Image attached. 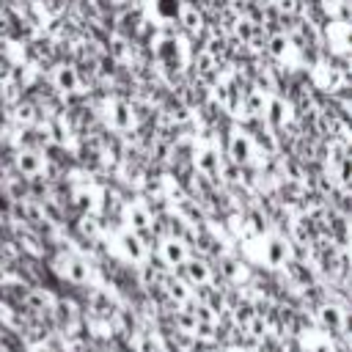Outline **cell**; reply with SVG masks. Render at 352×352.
Wrapping results in <instances>:
<instances>
[{
  "label": "cell",
  "mask_w": 352,
  "mask_h": 352,
  "mask_svg": "<svg viewBox=\"0 0 352 352\" xmlns=\"http://www.w3.org/2000/svg\"><path fill=\"white\" fill-rule=\"evenodd\" d=\"M162 258L170 264H184L187 261V248L182 239H162Z\"/></svg>",
  "instance_id": "cell-9"
},
{
  "label": "cell",
  "mask_w": 352,
  "mask_h": 352,
  "mask_svg": "<svg viewBox=\"0 0 352 352\" xmlns=\"http://www.w3.org/2000/svg\"><path fill=\"white\" fill-rule=\"evenodd\" d=\"M256 140L253 135H248L245 129H231L228 132V143H226V154L231 162L236 165H250L256 160Z\"/></svg>",
  "instance_id": "cell-1"
},
{
  "label": "cell",
  "mask_w": 352,
  "mask_h": 352,
  "mask_svg": "<svg viewBox=\"0 0 352 352\" xmlns=\"http://www.w3.org/2000/svg\"><path fill=\"white\" fill-rule=\"evenodd\" d=\"M195 165H198V170H204V173H217L220 170V154H217V148H212V146H201L198 151H195Z\"/></svg>",
  "instance_id": "cell-7"
},
{
  "label": "cell",
  "mask_w": 352,
  "mask_h": 352,
  "mask_svg": "<svg viewBox=\"0 0 352 352\" xmlns=\"http://www.w3.org/2000/svg\"><path fill=\"white\" fill-rule=\"evenodd\" d=\"M50 77H52V85L63 94H77L80 91V72L72 63H58Z\"/></svg>",
  "instance_id": "cell-4"
},
{
  "label": "cell",
  "mask_w": 352,
  "mask_h": 352,
  "mask_svg": "<svg viewBox=\"0 0 352 352\" xmlns=\"http://www.w3.org/2000/svg\"><path fill=\"white\" fill-rule=\"evenodd\" d=\"M124 214H126V223L132 226V231H146L148 226H151V214H148V209L143 206V204H126V209H124Z\"/></svg>",
  "instance_id": "cell-6"
},
{
  "label": "cell",
  "mask_w": 352,
  "mask_h": 352,
  "mask_svg": "<svg viewBox=\"0 0 352 352\" xmlns=\"http://www.w3.org/2000/svg\"><path fill=\"white\" fill-rule=\"evenodd\" d=\"M187 275H190L192 280L204 283V280L209 278V270H206V264H204V261H187Z\"/></svg>",
  "instance_id": "cell-10"
},
{
  "label": "cell",
  "mask_w": 352,
  "mask_h": 352,
  "mask_svg": "<svg viewBox=\"0 0 352 352\" xmlns=\"http://www.w3.org/2000/svg\"><path fill=\"white\" fill-rule=\"evenodd\" d=\"M264 118H267V124L275 126V129L286 126L289 118H292V107H289V102L280 99V96H270L267 104H264Z\"/></svg>",
  "instance_id": "cell-5"
},
{
  "label": "cell",
  "mask_w": 352,
  "mask_h": 352,
  "mask_svg": "<svg viewBox=\"0 0 352 352\" xmlns=\"http://www.w3.org/2000/svg\"><path fill=\"white\" fill-rule=\"evenodd\" d=\"M16 168H19L22 173H28V176H38V173L44 170V160H41L38 151L25 148V151L16 154Z\"/></svg>",
  "instance_id": "cell-8"
},
{
  "label": "cell",
  "mask_w": 352,
  "mask_h": 352,
  "mask_svg": "<svg viewBox=\"0 0 352 352\" xmlns=\"http://www.w3.org/2000/svg\"><path fill=\"white\" fill-rule=\"evenodd\" d=\"M182 8L184 0H151V19H157V25L162 28H176Z\"/></svg>",
  "instance_id": "cell-3"
},
{
  "label": "cell",
  "mask_w": 352,
  "mask_h": 352,
  "mask_svg": "<svg viewBox=\"0 0 352 352\" xmlns=\"http://www.w3.org/2000/svg\"><path fill=\"white\" fill-rule=\"evenodd\" d=\"M104 121H107L113 129L126 132V129L135 126V113H132V107H129L126 102H121V99H107V102H104Z\"/></svg>",
  "instance_id": "cell-2"
}]
</instances>
